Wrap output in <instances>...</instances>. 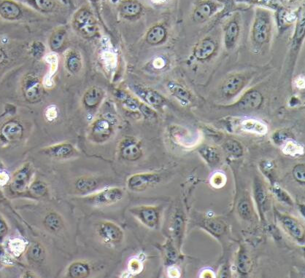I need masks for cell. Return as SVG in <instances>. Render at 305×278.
<instances>
[{"label":"cell","mask_w":305,"mask_h":278,"mask_svg":"<svg viewBox=\"0 0 305 278\" xmlns=\"http://www.w3.org/2000/svg\"><path fill=\"white\" fill-rule=\"evenodd\" d=\"M280 222L286 231L292 238L300 242H303L304 237V228L298 223L296 219L289 216H282L280 218Z\"/></svg>","instance_id":"obj_14"},{"label":"cell","mask_w":305,"mask_h":278,"mask_svg":"<svg viewBox=\"0 0 305 278\" xmlns=\"http://www.w3.org/2000/svg\"><path fill=\"white\" fill-rule=\"evenodd\" d=\"M201 156L204 158L208 164L211 166L216 165L220 163V155L218 150L216 148L210 147V146L204 145L200 148L198 150Z\"/></svg>","instance_id":"obj_28"},{"label":"cell","mask_w":305,"mask_h":278,"mask_svg":"<svg viewBox=\"0 0 305 278\" xmlns=\"http://www.w3.org/2000/svg\"><path fill=\"white\" fill-rule=\"evenodd\" d=\"M31 52L32 55L36 58H40L42 56L44 52H45V46L40 42H34L32 44Z\"/></svg>","instance_id":"obj_49"},{"label":"cell","mask_w":305,"mask_h":278,"mask_svg":"<svg viewBox=\"0 0 305 278\" xmlns=\"http://www.w3.org/2000/svg\"><path fill=\"white\" fill-rule=\"evenodd\" d=\"M66 31L64 28H57L52 33L49 39V45L52 51H58L64 44Z\"/></svg>","instance_id":"obj_32"},{"label":"cell","mask_w":305,"mask_h":278,"mask_svg":"<svg viewBox=\"0 0 305 278\" xmlns=\"http://www.w3.org/2000/svg\"><path fill=\"white\" fill-rule=\"evenodd\" d=\"M284 153L286 155H294L303 154V147L292 141H286L285 145L282 147Z\"/></svg>","instance_id":"obj_40"},{"label":"cell","mask_w":305,"mask_h":278,"mask_svg":"<svg viewBox=\"0 0 305 278\" xmlns=\"http://www.w3.org/2000/svg\"><path fill=\"white\" fill-rule=\"evenodd\" d=\"M44 225L47 231L49 233H60L64 227V221L62 217L56 212H50L46 214L44 219Z\"/></svg>","instance_id":"obj_20"},{"label":"cell","mask_w":305,"mask_h":278,"mask_svg":"<svg viewBox=\"0 0 305 278\" xmlns=\"http://www.w3.org/2000/svg\"><path fill=\"white\" fill-rule=\"evenodd\" d=\"M104 96V92L100 87H90L84 94L82 102L84 106L88 109H94L99 106Z\"/></svg>","instance_id":"obj_19"},{"label":"cell","mask_w":305,"mask_h":278,"mask_svg":"<svg viewBox=\"0 0 305 278\" xmlns=\"http://www.w3.org/2000/svg\"><path fill=\"white\" fill-rule=\"evenodd\" d=\"M130 214L148 228L155 230L160 223V209L157 206H138L130 209Z\"/></svg>","instance_id":"obj_4"},{"label":"cell","mask_w":305,"mask_h":278,"mask_svg":"<svg viewBox=\"0 0 305 278\" xmlns=\"http://www.w3.org/2000/svg\"><path fill=\"white\" fill-rule=\"evenodd\" d=\"M8 247L14 257H20L26 251V244L22 238H16L10 241Z\"/></svg>","instance_id":"obj_38"},{"label":"cell","mask_w":305,"mask_h":278,"mask_svg":"<svg viewBox=\"0 0 305 278\" xmlns=\"http://www.w3.org/2000/svg\"><path fill=\"white\" fill-rule=\"evenodd\" d=\"M33 173L34 169L31 163H26L20 166L12 175L10 183V188L12 192L20 194L28 190L32 182Z\"/></svg>","instance_id":"obj_6"},{"label":"cell","mask_w":305,"mask_h":278,"mask_svg":"<svg viewBox=\"0 0 305 278\" xmlns=\"http://www.w3.org/2000/svg\"><path fill=\"white\" fill-rule=\"evenodd\" d=\"M0 179H1L0 183H1L2 187H4V186L8 183L9 181H10V180L8 174L7 173L4 172V171H2V172L1 173Z\"/></svg>","instance_id":"obj_52"},{"label":"cell","mask_w":305,"mask_h":278,"mask_svg":"<svg viewBox=\"0 0 305 278\" xmlns=\"http://www.w3.org/2000/svg\"><path fill=\"white\" fill-rule=\"evenodd\" d=\"M164 252L165 258H166V261L170 265L176 262V260H178V256L177 251L171 242L165 245Z\"/></svg>","instance_id":"obj_41"},{"label":"cell","mask_w":305,"mask_h":278,"mask_svg":"<svg viewBox=\"0 0 305 278\" xmlns=\"http://www.w3.org/2000/svg\"><path fill=\"white\" fill-rule=\"evenodd\" d=\"M26 273H28V276H25L24 278H36V275H32V274H34V273H32V272L27 271Z\"/></svg>","instance_id":"obj_54"},{"label":"cell","mask_w":305,"mask_h":278,"mask_svg":"<svg viewBox=\"0 0 305 278\" xmlns=\"http://www.w3.org/2000/svg\"><path fill=\"white\" fill-rule=\"evenodd\" d=\"M226 183V177L223 173H216L212 175L210 179V184L215 188L219 189L224 187Z\"/></svg>","instance_id":"obj_43"},{"label":"cell","mask_w":305,"mask_h":278,"mask_svg":"<svg viewBox=\"0 0 305 278\" xmlns=\"http://www.w3.org/2000/svg\"><path fill=\"white\" fill-rule=\"evenodd\" d=\"M168 274H169V277L170 278H178L180 277V273L177 268H174V267H170L168 269Z\"/></svg>","instance_id":"obj_53"},{"label":"cell","mask_w":305,"mask_h":278,"mask_svg":"<svg viewBox=\"0 0 305 278\" xmlns=\"http://www.w3.org/2000/svg\"><path fill=\"white\" fill-rule=\"evenodd\" d=\"M185 222H184V217L181 214H176L173 218L172 223V230L177 242L180 244L182 239V233L184 231Z\"/></svg>","instance_id":"obj_37"},{"label":"cell","mask_w":305,"mask_h":278,"mask_svg":"<svg viewBox=\"0 0 305 278\" xmlns=\"http://www.w3.org/2000/svg\"><path fill=\"white\" fill-rule=\"evenodd\" d=\"M115 125L112 116H100L90 125L88 133L90 141L98 144L106 142L114 133Z\"/></svg>","instance_id":"obj_2"},{"label":"cell","mask_w":305,"mask_h":278,"mask_svg":"<svg viewBox=\"0 0 305 278\" xmlns=\"http://www.w3.org/2000/svg\"><path fill=\"white\" fill-rule=\"evenodd\" d=\"M28 260L33 262H41L45 259V249L42 245L34 243L30 246L26 252Z\"/></svg>","instance_id":"obj_35"},{"label":"cell","mask_w":305,"mask_h":278,"mask_svg":"<svg viewBox=\"0 0 305 278\" xmlns=\"http://www.w3.org/2000/svg\"><path fill=\"white\" fill-rule=\"evenodd\" d=\"M9 227L7 222L4 220L3 217H1V222H0V232H1V239L2 241L4 237L7 235L8 233Z\"/></svg>","instance_id":"obj_51"},{"label":"cell","mask_w":305,"mask_h":278,"mask_svg":"<svg viewBox=\"0 0 305 278\" xmlns=\"http://www.w3.org/2000/svg\"><path fill=\"white\" fill-rule=\"evenodd\" d=\"M236 268L239 273L242 275L248 274L252 269V261L244 249L240 250L236 260Z\"/></svg>","instance_id":"obj_34"},{"label":"cell","mask_w":305,"mask_h":278,"mask_svg":"<svg viewBox=\"0 0 305 278\" xmlns=\"http://www.w3.org/2000/svg\"><path fill=\"white\" fill-rule=\"evenodd\" d=\"M304 17H302L301 18L298 20V23H297L296 31H295V42H298V41L302 40L303 38H304Z\"/></svg>","instance_id":"obj_48"},{"label":"cell","mask_w":305,"mask_h":278,"mask_svg":"<svg viewBox=\"0 0 305 278\" xmlns=\"http://www.w3.org/2000/svg\"><path fill=\"white\" fill-rule=\"evenodd\" d=\"M0 14L3 18L7 20H15L20 17L22 9L18 4L14 1H3L0 7Z\"/></svg>","instance_id":"obj_22"},{"label":"cell","mask_w":305,"mask_h":278,"mask_svg":"<svg viewBox=\"0 0 305 278\" xmlns=\"http://www.w3.org/2000/svg\"><path fill=\"white\" fill-rule=\"evenodd\" d=\"M90 273V265L86 262H76L70 265L68 270V277L84 278L88 277Z\"/></svg>","instance_id":"obj_24"},{"label":"cell","mask_w":305,"mask_h":278,"mask_svg":"<svg viewBox=\"0 0 305 278\" xmlns=\"http://www.w3.org/2000/svg\"><path fill=\"white\" fill-rule=\"evenodd\" d=\"M170 92L172 95L176 97L178 100L180 101L182 104H188L192 101V96L190 92H188L185 87L181 86L180 85L174 82H170L168 85Z\"/></svg>","instance_id":"obj_25"},{"label":"cell","mask_w":305,"mask_h":278,"mask_svg":"<svg viewBox=\"0 0 305 278\" xmlns=\"http://www.w3.org/2000/svg\"><path fill=\"white\" fill-rule=\"evenodd\" d=\"M124 192L120 187H107L86 197L87 203L94 207L111 206L123 200Z\"/></svg>","instance_id":"obj_3"},{"label":"cell","mask_w":305,"mask_h":278,"mask_svg":"<svg viewBox=\"0 0 305 278\" xmlns=\"http://www.w3.org/2000/svg\"><path fill=\"white\" fill-rule=\"evenodd\" d=\"M132 88L138 96L140 97L148 104L154 107L160 108L164 104V98L158 92L140 85H134Z\"/></svg>","instance_id":"obj_12"},{"label":"cell","mask_w":305,"mask_h":278,"mask_svg":"<svg viewBox=\"0 0 305 278\" xmlns=\"http://www.w3.org/2000/svg\"><path fill=\"white\" fill-rule=\"evenodd\" d=\"M166 28L161 25L154 26L148 31L146 35V41L148 43L152 45H156L163 42L166 39Z\"/></svg>","instance_id":"obj_26"},{"label":"cell","mask_w":305,"mask_h":278,"mask_svg":"<svg viewBox=\"0 0 305 278\" xmlns=\"http://www.w3.org/2000/svg\"><path fill=\"white\" fill-rule=\"evenodd\" d=\"M263 101V96L260 91L252 90L243 95L236 105L241 109H257L262 106Z\"/></svg>","instance_id":"obj_15"},{"label":"cell","mask_w":305,"mask_h":278,"mask_svg":"<svg viewBox=\"0 0 305 278\" xmlns=\"http://www.w3.org/2000/svg\"><path fill=\"white\" fill-rule=\"evenodd\" d=\"M42 153L57 160H66L74 156L76 149L68 142L60 143L41 149Z\"/></svg>","instance_id":"obj_11"},{"label":"cell","mask_w":305,"mask_h":278,"mask_svg":"<svg viewBox=\"0 0 305 278\" xmlns=\"http://www.w3.org/2000/svg\"><path fill=\"white\" fill-rule=\"evenodd\" d=\"M272 191L280 201L284 202V203L290 205V206L293 205V201H292L290 197L279 187H276V185L273 186Z\"/></svg>","instance_id":"obj_45"},{"label":"cell","mask_w":305,"mask_h":278,"mask_svg":"<svg viewBox=\"0 0 305 278\" xmlns=\"http://www.w3.org/2000/svg\"><path fill=\"white\" fill-rule=\"evenodd\" d=\"M216 50V42L211 38L206 37L198 42L194 50V55L196 59L206 61L214 55Z\"/></svg>","instance_id":"obj_18"},{"label":"cell","mask_w":305,"mask_h":278,"mask_svg":"<svg viewBox=\"0 0 305 278\" xmlns=\"http://www.w3.org/2000/svg\"><path fill=\"white\" fill-rule=\"evenodd\" d=\"M22 91L26 101L36 103L42 98L44 89L40 79L36 74H28L22 82Z\"/></svg>","instance_id":"obj_8"},{"label":"cell","mask_w":305,"mask_h":278,"mask_svg":"<svg viewBox=\"0 0 305 278\" xmlns=\"http://www.w3.org/2000/svg\"><path fill=\"white\" fill-rule=\"evenodd\" d=\"M241 127L244 131L254 133L256 134L265 135L268 133V128L266 125L256 120H244L241 123Z\"/></svg>","instance_id":"obj_31"},{"label":"cell","mask_w":305,"mask_h":278,"mask_svg":"<svg viewBox=\"0 0 305 278\" xmlns=\"http://www.w3.org/2000/svg\"><path fill=\"white\" fill-rule=\"evenodd\" d=\"M118 150L120 156L127 161H136L142 155L140 143L133 137L122 139L119 144Z\"/></svg>","instance_id":"obj_10"},{"label":"cell","mask_w":305,"mask_h":278,"mask_svg":"<svg viewBox=\"0 0 305 278\" xmlns=\"http://www.w3.org/2000/svg\"><path fill=\"white\" fill-rule=\"evenodd\" d=\"M203 226L209 233L216 237L223 235L226 229L223 222L216 219H206L203 223Z\"/></svg>","instance_id":"obj_33"},{"label":"cell","mask_w":305,"mask_h":278,"mask_svg":"<svg viewBox=\"0 0 305 278\" xmlns=\"http://www.w3.org/2000/svg\"><path fill=\"white\" fill-rule=\"evenodd\" d=\"M160 176L154 173H142L132 175L127 180V187L132 191L142 192L148 187L161 182Z\"/></svg>","instance_id":"obj_9"},{"label":"cell","mask_w":305,"mask_h":278,"mask_svg":"<svg viewBox=\"0 0 305 278\" xmlns=\"http://www.w3.org/2000/svg\"><path fill=\"white\" fill-rule=\"evenodd\" d=\"M144 265L138 259H133L128 263V271L131 274L138 275L142 272Z\"/></svg>","instance_id":"obj_47"},{"label":"cell","mask_w":305,"mask_h":278,"mask_svg":"<svg viewBox=\"0 0 305 278\" xmlns=\"http://www.w3.org/2000/svg\"><path fill=\"white\" fill-rule=\"evenodd\" d=\"M287 139H288V134L286 132L278 131L274 133L272 136V140L274 142L277 144H282V143L287 141Z\"/></svg>","instance_id":"obj_50"},{"label":"cell","mask_w":305,"mask_h":278,"mask_svg":"<svg viewBox=\"0 0 305 278\" xmlns=\"http://www.w3.org/2000/svg\"><path fill=\"white\" fill-rule=\"evenodd\" d=\"M30 4L36 6V8L44 12H50L55 6V1H48V0H36V1H28Z\"/></svg>","instance_id":"obj_42"},{"label":"cell","mask_w":305,"mask_h":278,"mask_svg":"<svg viewBox=\"0 0 305 278\" xmlns=\"http://www.w3.org/2000/svg\"><path fill=\"white\" fill-rule=\"evenodd\" d=\"M254 196L260 214H264L268 203V195L264 187L260 180H256L254 182Z\"/></svg>","instance_id":"obj_27"},{"label":"cell","mask_w":305,"mask_h":278,"mask_svg":"<svg viewBox=\"0 0 305 278\" xmlns=\"http://www.w3.org/2000/svg\"><path fill=\"white\" fill-rule=\"evenodd\" d=\"M142 11V5L138 1H124L120 5V12L123 16L133 17L138 16Z\"/></svg>","instance_id":"obj_30"},{"label":"cell","mask_w":305,"mask_h":278,"mask_svg":"<svg viewBox=\"0 0 305 278\" xmlns=\"http://www.w3.org/2000/svg\"><path fill=\"white\" fill-rule=\"evenodd\" d=\"M293 176L297 182L300 184H304L305 182L304 165L298 164L294 168Z\"/></svg>","instance_id":"obj_46"},{"label":"cell","mask_w":305,"mask_h":278,"mask_svg":"<svg viewBox=\"0 0 305 278\" xmlns=\"http://www.w3.org/2000/svg\"><path fill=\"white\" fill-rule=\"evenodd\" d=\"M246 78L241 75H234L228 77L222 87L224 96L232 97L238 94L246 85Z\"/></svg>","instance_id":"obj_16"},{"label":"cell","mask_w":305,"mask_h":278,"mask_svg":"<svg viewBox=\"0 0 305 278\" xmlns=\"http://www.w3.org/2000/svg\"><path fill=\"white\" fill-rule=\"evenodd\" d=\"M74 187L76 190L82 193H90L94 191L98 187V180L94 178L84 176L79 178L74 182Z\"/></svg>","instance_id":"obj_29"},{"label":"cell","mask_w":305,"mask_h":278,"mask_svg":"<svg viewBox=\"0 0 305 278\" xmlns=\"http://www.w3.org/2000/svg\"><path fill=\"white\" fill-rule=\"evenodd\" d=\"M64 61L66 69L72 74H77L82 69V58L77 50H68L65 55Z\"/></svg>","instance_id":"obj_21"},{"label":"cell","mask_w":305,"mask_h":278,"mask_svg":"<svg viewBox=\"0 0 305 278\" xmlns=\"http://www.w3.org/2000/svg\"><path fill=\"white\" fill-rule=\"evenodd\" d=\"M28 191L36 198H44L48 193V188L47 184L42 181L34 180L30 184Z\"/></svg>","instance_id":"obj_36"},{"label":"cell","mask_w":305,"mask_h":278,"mask_svg":"<svg viewBox=\"0 0 305 278\" xmlns=\"http://www.w3.org/2000/svg\"><path fill=\"white\" fill-rule=\"evenodd\" d=\"M238 211L240 215L244 219H248L252 217V209L248 200H242L240 202L238 205Z\"/></svg>","instance_id":"obj_44"},{"label":"cell","mask_w":305,"mask_h":278,"mask_svg":"<svg viewBox=\"0 0 305 278\" xmlns=\"http://www.w3.org/2000/svg\"><path fill=\"white\" fill-rule=\"evenodd\" d=\"M72 26L82 37L90 39L98 32V22L90 9L82 7L76 12L72 18Z\"/></svg>","instance_id":"obj_1"},{"label":"cell","mask_w":305,"mask_h":278,"mask_svg":"<svg viewBox=\"0 0 305 278\" xmlns=\"http://www.w3.org/2000/svg\"><path fill=\"white\" fill-rule=\"evenodd\" d=\"M240 27L236 21H231L225 28L224 43L227 49H232L239 37Z\"/></svg>","instance_id":"obj_23"},{"label":"cell","mask_w":305,"mask_h":278,"mask_svg":"<svg viewBox=\"0 0 305 278\" xmlns=\"http://www.w3.org/2000/svg\"><path fill=\"white\" fill-rule=\"evenodd\" d=\"M24 128L22 124L16 120L4 123L1 129V137L6 142H14L22 139Z\"/></svg>","instance_id":"obj_13"},{"label":"cell","mask_w":305,"mask_h":278,"mask_svg":"<svg viewBox=\"0 0 305 278\" xmlns=\"http://www.w3.org/2000/svg\"><path fill=\"white\" fill-rule=\"evenodd\" d=\"M225 150L234 157L242 156L243 149L241 144L235 140H228L224 144Z\"/></svg>","instance_id":"obj_39"},{"label":"cell","mask_w":305,"mask_h":278,"mask_svg":"<svg viewBox=\"0 0 305 278\" xmlns=\"http://www.w3.org/2000/svg\"><path fill=\"white\" fill-rule=\"evenodd\" d=\"M96 233L104 244L110 246H117L124 238L123 230L114 222L103 221L96 227Z\"/></svg>","instance_id":"obj_5"},{"label":"cell","mask_w":305,"mask_h":278,"mask_svg":"<svg viewBox=\"0 0 305 278\" xmlns=\"http://www.w3.org/2000/svg\"><path fill=\"white\" fill-rule=\"evenodd\" d=\"M271 31V21L269 14L265 11H257L252 26V38L257 44L268 42Z\"/></svg>","instance_id":"obj_7"},{"label":"cell","mask_w":305,"mask_h":278,"mask_svg":"<svg viewBox=\"0 0 305 278\" xmlns=\"http://www.w3.org/2000/svg\"><path fill=\"white\" fill-rule=\"evenodd\" d=\"M218 4L214 1H204L198 4L194 11L193 18L198 23H203L217 11Z\"/></svg>","instance_id":"obj_17"}]
</instances>
